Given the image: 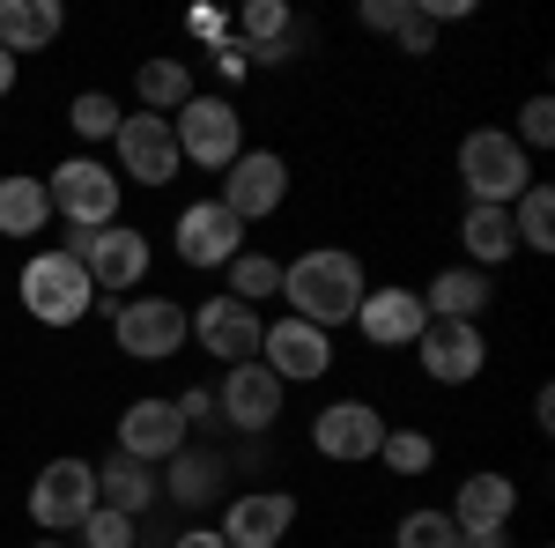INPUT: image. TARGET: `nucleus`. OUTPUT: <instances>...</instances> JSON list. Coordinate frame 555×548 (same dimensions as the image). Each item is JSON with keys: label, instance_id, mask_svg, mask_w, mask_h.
I'll return each instance as SVG.
<instances>
[{"label": "nucleus", "instance_id": "38", "mask_svg": "<svg viewBox=\"0 0 555 548\" xmlns=\"http://www.w3.org/2000/svg\"><path fill=\"white\" fill-rule=\"evenodd\" d=\"M185 30H193V38H230V15H215V8H201V15H193V23H185Z\"/></svg>", "mask_w": 555, "mask_h": 548}, {"label": "nucleus", "instance_id": "27", "mask_svg": "<svg viewBox=\"0 0 555 548\" xmlns=\"http://www.w3.org/2000/svg\"><path fill=\"white\" fill-rule=\"evenodd\" d=\"M460 238H467V253L481 259V267H496V259H512L518 253V238H512V208H474L460 215Z\"/></svg>", "mask_w": 555, "mask_h": 548}, {"label": "nucleus", "instance_id": "31", "mask_svg": "<svg viewBox=\"0 0 555 548\" xmlns=\"http://www.w3.org/2000/svg\"><path fill=\"white\" fill-rule=\"evenodd\" d=\"M119 119H127V112H119V97H104V89H82V97L67 104V127L82 133V141H112Z\"/></svg>", "mask_w": 555, "mask_h": 548}, {"label": "nucleus", "instance_id": "36", "mask_svg": "<svg viewBox=\"0 0 555 548\" xmlns=\"http://www.w3.org/2000/svg\"><path fill=\"white\" fill-rule=\"evenodd\" d=\"M392 38L408 44V52H429V44H437V23H429L423 8H415V0H408V15H400V30H392Z\"/></svg>", "mask_w": 555, "mask_h": 548}, {"label": "nucleus", "instance_id": "22", "mask_svg": "<svg viewBox=\"0 0 555 548\" xmlns=\"http://www.w3.org/2000/svg\"><path fill=\"white\" fill-rule=\"evenodd\" d=\"M60 30H67L60 0H0V52L30 60V52H44Z\"/></svg>", "mask_w": 555, "mask_h": 548}, {"label": "nucleus", "instance_id": "30", "mask_svg": "<svg viewBox=\"0 0 555 548\" xmlns=\"http://www.w3.org/2000/svg\"><path fill=\"white\" fill-rule=\"evenodd\" d=\"M452 541H460V526H452V511H437V505H415L392 526V548H452Z\"/></svg>", "mask_w": 555, "mask_h": 548}, {"label": "nucleus", "instance_id": "17", "mask_svg": "<svg viewBox=\"0 0 555 548\" xmlns=\"http://www.w3.org/2000/svg\"><path fill=\"white\" fill-rule=\"evenodd\" d=\"M297 526V497L289 489H245L222 511V541L230 548H282Z\"/></svg>", "mask_w": 555, "mask_h": 548}, {"label": "nucleus", "instance_id": "39", "mask_svg": "<svg viewBox=\"0 0 555 548\" xmlns=\"http://www.w3.org/2000/svg\"><path fill=\"white\" fill-rule=\"evenodd\" d=\"M171 548H230V541H222V534H215V526H185V534H178Z\"/></svg>", "mask_w": 555, "mask_h": 548}, {"label": "nucleus", "instance_id": "20", "mask_svg": "<svg viewBox=\"0 0 555 548\" xmlns=\"http://www.w3.org/2000/svg\"><path fill=\"white\" fill-rule=\"evenodd\" d=\"M512 519H518V482L496 474V467H481V474H467V482L452 489V526H460V534H496V526H512Z\"/></svg>", "mask_w": 555, "mask_h": 548}, {"label": "nucleus", "instance_id": "21", "mask_svg": "<svg viewBox=\"0 0 555 548\" xmlns=\"http://www.w3.org/2000/svg\"><path fill=\"white\" fill-rule=\"evenodd\" d=\"M222 453H208V445H185V453H171L164 460V497H171L178 511H201L215 505V489H222Z\"/></svg>", "mask_w": 555, "mask_h": 548}, {"label": "nucleus", "instance_id": "24", "mask_svg": "<svg viewBox=\"0 0 555 548\" xmlns=\"http://www.w3.org/2000/svg\"><path fill=\"white\" fill-rule=\"evenodd\" d=\"M423 311L429 319H467V327H481V311H489V275H481V267H444V275H429Z\"/></svg>", "mask_w": 555, "mask_h": 548}, {"label": "nucleus", "instance_id": "12", "mask_svg": "<svg viewBox=\"0 0 555 548\" xmlns=\"http://www.w3.org/2000/svg\"><path fill=\"white\" fill-rule=\"evenodd\" d=\"M215 201L237 215V222H259V215H274L289 201V164H282L274 149H245L237 164L222 170V193H215Z\"/></svg>", "mask_w": 555, "mask_h": 548}, {"label": "nucleus", "instance_id": "3", "mask_svg": "<svg viewBox=\"0 0 555 548\" xmlns=\"http://www.w3.org/2000/svg\"><path fill=\"white\" fill-rule=\"evenodd\" d=\"M119 170L104 164V156H67V164H52L44 178V201L52 215H67V230H112L119 222Z\"/></svg>", "mask_w": 555, "mask_h": 548}, {"label": "nucleus", "instance_id": "29", "mask_svg": "<svg viewBox=\"0 0 555 548\" xmlns=\"http://www.w3.org/2000/svg\"><path fill=\"white\" fill-rule=\"evenodd\" d=\"M222 275H230V296L253 304V311H259V296H282V259H267V253H237Z\"/></svg>", "mask_w": 555, "mask_h": 548}, {"label": "nucleus", "instance_id": "35", "mask_svg": "<svg viewBox=\"0 0 555 548\" xmlns=\"http://www.w3.org/2000/svg\"><path fill=\"white\" fill-rule=\"evenodd\" d=\"M171 408L185 416V430H215V422H222V416H215V385H185Z\"/></svg>", "mask_w": 555, "mask_h": 548}, {"label": "nucleus", "instance_id": "16", "mask_svg": "<svg viewBox=\"0 0 555 548\" xmlns=\"http://www.w3.org/2000/svg\"><path fill=\"white\" fill-rule=\"evenodd\" d=\"M178 259L185 267H230V259L245 253V222L222 208V201H193V208L178 215Z\"/></svg>", "mask_w": 555, "mask_h": 548}, {"label": "nucleus", "instance_id": "42", "mask_svg": "<svg viewBox=\"0 0 555 548\" xmlns=\"http://www.w3.org/2000/svg\"><path fill=\"white\" fill-rule=\"evenodd\" d=\"M30 548H60V541H30Z\"/></svg>", "mask_w": 555, "mask_h": 548}, {"label": "nucleus", "instance_id": "23", "mask_svg": "<svg viewBox=\"0 0 555 548\" xmlns=\"http://www.w3.org/2000/svg\"><path fill=\"white\" fill-rule=\"evenodd\" d=\"M156 497H164V474H156V467L127 460V453H112V460L96 467V505H112V511H127V519H141Z\"/></svg>", "mask_w": 555, "mask_h": 548}, {"label": "nucleus", "instance_id": "8", "mask_svg": "<svg viewBox=\"0 0 555 548\" xmlns=\"http://www.w3.org/2000/svg\"><path fill=\"white\" fill-rule=\"evenodd\" d=\"M89 511H96V467L75 460V453L44 460L38 482H30V526H44V534H75Z\"/></svg>", "mask_w": 555, "mask_h": 548}, {"label": "nucleus", "instance_id": "2", "mask_svg": "<svg viewBox=\"0 0 555 548\" xmlns=\"http://www.w3.org/2000/svg\"><path fill=\"white\" fill-rule=\"evenodd\" d=\"M460 186H467L474 208H512L533 186V156L512 141V127H474L460 141Z\"/></svg>", "mask_w": 555, "mask_h": 548}, {"label": "nucleus", "instance_id": "33", "mask_svg": "<svg viewBox=\"0 0 555 548\" xmlns=\"http://www.w3.org/2000/svg\"><path fill=\"white\" fill-rule=\"evenodd\" d=\"M378 460L392 467V474H429V460H437V445H429L423 430H385Z\"/></svg>", "mask_w": 555, "mask_h": 548}, {"label": "nucleus", "instance_id": "19", "mask_svg": "<svg viewBox=\"0 0 555 548\" xmlns=\"http://www.w3.org/2000/svg\"><path fill=\"white\" fill-rule=\"evenodd\" d=\"M185 445H193V430H185V416H178L171 400H133L127 416H119V453L141 467H164Z\"/></svg>", "mask_w": 555, "mask_h": 548}, {"label": "nucleus", "instance_id": "9", "mask_svg": "<svg viewBox=\"0 0 555 548\" xmlns=\"http://www.w3.org/2000/svg\"><path fill=\"white\" fill-rule=\"evenodd\" d=\"M112 149H119V186H149V193H164V186H171L178 170V141H171V119H156V112H127V119H119V133H112Z\"/></svg>", "mask_w": 555, "mask_h": 548}, {"label": "nucleus", "instance_id": "32", "mask_svg": "<svg viewBox=\"0 0 555 548\" xmlns=\"http://www.w3.org/2000/svg\"><path fill=\"white\" fill-rule=\"evenodd\" d=\"M82 534V548H141V519H127V511H112V505H96L75 526Z\"/></svg>", "mask_w": 555, "mask_h": 548}, {"label": "nucleus", "instance_id": "10", "mask_svg": "<svg viewBox=\"0 0 555 548\" xmlns=\"http://www.w3.org/2000/svg\"><path fill=\"white\" fill-rule=\"evenodd\" d=\"M282 393H289V385L274 379L259 356L253 364H230V371H222V393H215V416L230 422V430H245V437H259V430L282 422Z\"/></svg>", "mask_w": 555, "mask_h": 548}, {"label": "nucleus", "instance_id": "1", "mask_svg": "<svg viewBox=\"0 0 555 548\" xmlns=\"http://www.w3.org/2000/svg\"><path fill=\"white\" fill-rule=\"evenodd\" d=\"M363 259L334 253V245H311V253L282 259V296H289V319L334 334V327H356V304H363Z\"/></svg>", "mask_w": 555, "mask_h": 548}, {"label": "nucleus", "instance_id": "4", "mask_svg": "<svg viewBox=\"0 0 555 548\" xmlns=\"http://www.w3.org/2000/svg\"><path fill=\"white\" fill-rule=\"evenodd\" d=\"M171 141H178V164H201L222 178L245 156V119H237L230 97H201L193 89V104H178V119H171Z\"/></svg>", "mask_w": 555, "mask_h": 548}, {"label": "nucleus", "instance_id": "37", "mask_svg": "<svg viewBox=\"0 0 555 548\" xmlns=\"http://www.w3.org/2000/svg\"><path fill=\"white\" fill-rule=\"evenodd\" d=\"M400 15H408V0H363V30H400Z\"/></svg>", "mask_w": 555, "mask_h": 548}, {"label": "nucleus", "instance_id": "7", "mask_svg": "<svg viewBox=\"0 0 555 548\" xmlns=\"http://www.w3.org/2000/svg\"><path fill=\"white\" fill-rule=\"evenodd\" d=\"M60 253L75 259L96 290H133V282L149 275V230H133V222H112V230H67Z\"/></svg>", "mask_w": 555, "mask_h": 548}, {"label": "nucleus", "instance_id": "15", "mask_svg": "<svg viewBox=\"0 0 555 548\" xmlns=\"http://www.w3.org/2000/svg\"><path fill=\"white\" fill-rule=\"evenodd\" d=\"M415 356H423V371L437 385H474L481 364H489V341L467 319H429L423 334H415Z\"/></svg>", "mask_w": 555, "mask_h": 548}, {"label": "nucleus", "instance_id": "40", "mask_svg": "<svg viewBox=\"0 0 555 548\" xmlns=\"http://www.w3.org/2000/svg\"><path fill=\"white\" fill-rule=\"evenodd\" d=\"M452 548H504V526H496V534H460Z\"/></svg>", "mask_w": 555, "mask_h": 548}, {"label": "nucleus", "instance_id": "11", "mask_svg": "<svg viewBox=\"0 0 555 548\" xmlns=\"http://www.w3.org/2000/svg\"><path fill=\"white\" fill-rule=\"evenodd\" d=\"M185 334L201 341L208 356H222V371H230V364H253V356H259L267 319H259L253 304H237V296H208L201 311H185Z\"/></svg>", "mask_w": 555, "mask_h": 548}, {"label": "nucleus", "instance_id": "18", "mask_svg": "<svg viewBox=\"0 0 555 548\" xmlns=\"http://www.w3.org/2000/svg\"><path fill=\"white\" fill-rule=\"evenodd\" d=\"M356 327H363V341H371V348H415V334L429 327L423 290H400V282L363 290V304H356Z\"/></svg>", "mask_w": 555, "mask_h": 548}, {"label": "nucleus", "instance_id": "6", "mask_svg": "<svg viewBox=\"0 0 555 548\" xmlns=\"http://www.w3.org/2000/svg\"><path fill=\"white\" fill-rule=\"evenodd\" d=\"M112 341H119L127 364H171L193 341L185 334V304L178 296H127V304H112Z\"/></svg>", "mask_w": 555, "mask_h": 548}, {"label": "nucleus", "instance_id": "26", "mask_svg": "<svg viewBox=\"0 0 555 548\" xmlns=\"http://www.w3.org/2000/svg\"><path fill=\"white\" fill-rule=\"evenodd\" d=\"M133 97H141V112L164 119L178 104H193V67L171 60V52H164V60H141V67H133Z\"/></svg>", "mask_w": 555, "mask_h": 548}, {"label": "nucleus", "instance_id": "25", "mask_svg": "<svg viewBox=\"0 0 555 548\" xmlns=\"http://www.w3.org/2000/svg\"><path fill=\"white\" fill-rule=\"evenodd\" d=\"M44 222H52L44 178H30V170L0 178V238H44Z\"/></svg>", "mask_w": 555, "mask_h": 548}, {"label": "nucleus", "instance_id": "5", "mask_svg": "<svg viewBox=\"0 0 555 548\" xmlns=\"http://www.w3.org/2000/svg\"><path fill=\"white\" fill-rule=\"evenodd\" d=\"M15 290H23V311L38 319V327H75L89 304H96V282H89L75 259L60 253H30L23 259V275H15Z\"/></svg>", "mask_w": 555, "mask_h": 548}, {"label": "nucleus", "instance_id": "28", "mask_svg": "<svg viewBox=\"0 0 555 548\" xmlns=\"http://www.w3.org/2000/svg\"><path fill=\"white\" fill-rule=\"evenodd\" d=\"M512 238L526 245V253H555V193L541 186V178L512 201Z\"/></svg>", "mask_w": 555, "mask_h": 548}, {"label": "nucleus", "instance_id": "34", "mask_svg": "<svg viewBox=\"0 0 555 548\" xmlns=\"http://www.w3.org/2000/svg\"><path fill=\"white\" fill-rule=\"evenodd\" d=\"M512 141L526 149V156L555 141V104H548V97H526V112H518V133H512Z\"/></svg>", "mask_w": 555, "mask_h": 548}, {"label": "nucleus", "instance_id": "41", "mask_svg": "<svg viewBox=\"0 0 555 548\" xmlns=\"http://www.w3.org/2000/svg\"><path fill=\"white\" fill-rule=\"evenodd\" d=\"M15 67H23V60H15V52H0V97L15 89Z\"/></svg>", "mask_w": 555, "mask_h": 548}, {"label": "nucleus", "instance_id": "13", "mask_svg": "<svg viewBox=\"0 0 555 548\" xmlns=\"http://www.w3.org/2000/svg\"><path fill=\"white\" fill-rule=\"evenodd\" d=\"M259 364L282 385H311V379L334 371V334H319V327H304V319H274V327L259 334Z\"/></svg>", "mask_w": 555, "mask_h": 548}, {"label": "nucleus", "instance_id": "14", "mask_svg": "<svg viewBox=\"0 0 555 548\" xmlns=\"http://www.w3.org/2000/svg\"><path fill=\"white\" fill-rule=\"evenodd\" d=\"M311 445L326 453V460H378V445H385V416L371 408V400H326L319 416H311Z\"/></svg>", "mask_w": 555, "mask_h": 548}]
</instances>
